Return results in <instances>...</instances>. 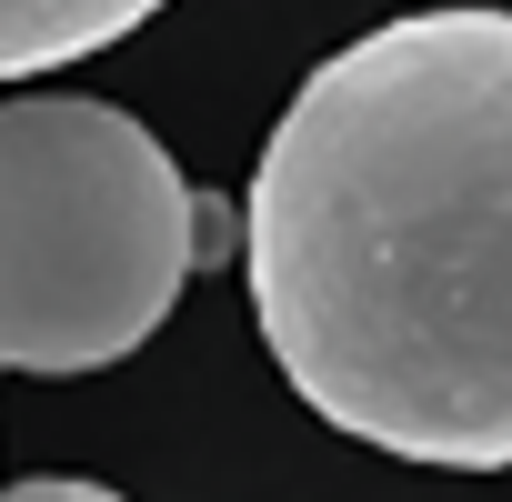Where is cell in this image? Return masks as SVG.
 Instances as JSON below:
<instances>
[{"label":"cell","instance_id":"1","mask_svg":"<svg viewBox=\"0 0 512 502\" xmlns=\"http://www.w3.org/2000/svg\"><path fill=\"white\" fill-rule=\"evenodd\" d=\"M282 382L352 442L512 462V11H412L332 51L241 201Z\"/></svg>","mask_w":512,"mask_h":502},{"label":"cell","instance_id":"2","mask_svg":"<svg viewBox=\"0 0 512 502\" xmlns=\"http://www.w3.org/2000/svg\"><path fill=\"white\" fill-rule=\"evenodd\" d=\"M191 251L181 161L111 101H0V372H101L141 352Z\"/></svg>","mask_w":512,"mask_h":502},{"label":"cell","instance_id":"3","mask_svg":"<svg viewBox=\"0 0 512 502\" xmlns=\"http://www.w3.org/2000/svg\"><path fill=\"white\" fill-rule=\"evenodd\" d=\"M151 11H171V0H0V81H31V71H61L81 51H111Z\"/></svg>","mask_w":512,"mask_h":502},{"label":"cell","instance_id":"4","mask_svg":"<svg viewBox=\"0 0 512 502\" xmlns=\"http://www.w3.org/2000/svg\"><path fill=\"white\" fill-rule=\"evenodd\" d=\"M191 251H201V272L241 251V211H231L221 191H191Z\"/></svg>","mask_w":512,"mask_h":502},{"label":"cell","instance_id":"5","mask_svg":"<svg viewBox=\"0 0 512 502\" xmlns=\"http://www.w3.org/2000/svg\"><path fill=\"white\" fill-rule=\"evenodd\" d=\"M0 502H121L111 482H71V472H41V482H11Z\"/></svg>","mask_w":512,"mask_h":502}]
</instances>
